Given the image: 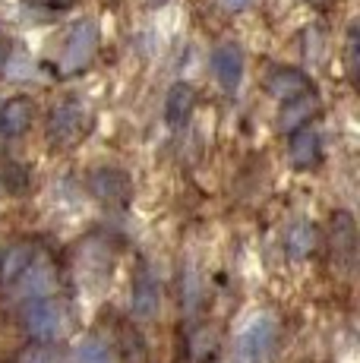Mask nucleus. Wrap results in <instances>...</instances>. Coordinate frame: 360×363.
Listing matches in <instances>:
<instances>
[{"mask_svg":"<svg viewBox=\"0 0 360 363\" xmlns=\"http://www.w3.org/2000/svg\"><path fill=\"white\" fill-rule=\"evenodd\" d=\"M99 54V23L89 16L76 19L67 32V41H64V51H60V76H79L86 73L89 64L95 60Z\"/></svg>","mask_w":360,"mask_h":363,"instance_id":"1","label":"nucleus"},{"mask_svg":"<svg viewBox=\"0 0 360 363\" xmlns=\"http://www.w3.org/2000/svg\"><path fill=\"white\" fill-rule=\"evenodd\" d=\"M279 345V323L269 313H259L240 329L234 341V360L237 363H269Z\"/></svg>","mask_w":360,"mask_h":363,"instance_id":"2","label":"nucleus"},{"mask_svg":"<svg viewBox=\"0 0 360 363\" xmlns=\"http://www.w3.org/2000/svg\"><path fill=\"white\" fill-rule=\"evenodd\" d=\"M86 130H89V111H86V104L76 99L54 104L45 123V136L51 149H73L86 136Z\"/></svg>","mask_w":360,"mask_h":363,"instance_id":"3","label":"nucleus"},{"mask_svg":"<svg viewBox=\"0 0 360 363\" xmlns=\"http://www.w3.org/2000/svg\"><path fill=\"white\" fill-rule=\"evenodd\" d=\"M19 323H23V332L29 335L32 341H38V345H51V341H57L60 335H64V329H67L64 303L54 300V297L29 300V303L23 306Z\"/></svg>","mask_w":360,"mask_h":363,"instance_id":"4","label":"nucleus"},{"mask_svg":"<svg viewBox=\"0 0 360 363\" xmlns=\"http://www.w3.org/2000/svg\"><path fill=\"white\" fill-rule=\"evenodd\" d=\"M158 310H162V284L152 275L149 265H140L133 275V284H130V313L142 323H149V319L158 316Z\"/></svg>","mask_w":360,"mask_h":363,"instance_id":"5","label":"nucleus"},{"mask_svg":"<svg viewBox=\"0 0 360 363\" xmlns=\"http://www.w3.org/2000/svg\"><path fill=\"white\" fill-rule=\"evenodd\" d=\"M212 73H215L218 86L225 95H237L240 82H244V51L234 41H221L212 51Z\"/></svg>","mask_w":360,"mask_h":363,"instance_id":"6","label":"nucleus"},{"mask_svg":"<svg viewBox=\"0 0 360 363\" xmlns=\"http://www.w3.org/2000/svg\"><path fill=\"white\" fill-rule=\"evenodd\" d=\"M38 247L32 240H16L10 243V247L4 250V256H0V291H10L19 284V278L26 275V272L35 265L38 259Z\"/></svg>","mask_w":360,"mask_h":363,"instance_id":"7","label":"nucleus"},{"mask_svg":"<svg viewBox=\"0 0 360 363\" xmlns=\"http://www.w3.org/2000/svg\"><path fill=\"white\" fill-rule=\"evenodd\" d=\"M89 190L99 202H108V206H123L133 196V184L130 177L120 171V167H99L89 177Z\"/></svg>","mask_w":360,"mask_h":363,"instance_id":"8","label":"nucleus"},{"mask_svg":"<svg viewBox=\"0 0 360 363\" xmlns=\"http://www.w3.org/2000/svg\"><path fill=\"white\" fill-rule=\"evenodd\" d=\"M266 92L275 101L285 104V101L303 99V95H313V79L297 67H275L266 79Z\"/></svg>","mask_w":360,"mask_h":363,"instance_id":"9","label":"nucleus"},{"mask_svg":"<svg viewBox=\"0 0 360 363\" xmlns=\"http://www.w3.org/2000/svg\"><path fill=\"white\" fill-rule=\"evenodd\" d=\"M329 240H332V259L344 269L354 265L357 256V228H354V215L338 208L332 215V228H329Z\"/></svg>","mask_w":360,"mask_h":363,"instance_id":"10","label":"nucleus"},{"mask_svg":"<svg viewBox=\"0 0 360 363\" xmlns=\"http://www.w3.org/2000/svg\"><path fill=\"white\" fill-rule=\"evenodd\" d=\"M288 158L297 171H313L322 162V139L313 127H303L297 133H291L288 139Z\"/></svg>","mask_w":360,"mask_h":363,"instance_id":"11","label":"nucleus"},{"mask_svg":"<svg viewBox=\"0 0 360 363\" xmlns=\"http://www.w3.org/2000/svg\"><path fill=\"white\" fill-rule=\"evenodd\" d=\"M193 108H196V89L190 82H174L164 95V123L171 130L186 127V121L193 117Z\"/></svg>","mask_w":360,"mask_h":363,"instance_id":"12","label":"nucleus"},{"mask_svg":"<svg viewBox=\"0 0 360 363\" xmlns=\"http://www.w3.org/2000/svg\"><path fill=\"white\" fill-rule=\"evenodd\" d=\"M35 121V104L29 99H10L0 104V136L16 139Z\"/></svg>","mask_w":360,"mask_h":363,"instance_id":"13","label":"nucleus"},{"mask_svg":"<svg viewBox=\"0 0 360 363\" xmlns=\"http://www.w3.org/2000/svg\"><path fill=\"white\" fill-rule=\"evenodd\" d=\"M316 111H320V101H316V95H303V99L285 101V104H281V111H279V130L291 136V133L310 127V121L316 117Z\"/></svg>","mask_w":360,"mask_h":363,"instance_id":"14","label":"nucleus"},{"mask_svg":"<svg viewBox=\"0 0 360 363\" xmlns=\"http://www.w3.org/2000/svg\"><path fill=\"white\" fill-rule=\"evenodd\" d=\"M320 247V231H316L313 221H297L291 225V231L285 237V250L291 259H310Z\"/></svg>","mask_w":360,"mask_h":363,"instance_id":"15","label":"nucleus"},{"mask_svg":"<svg viewBox=\"0 0 360 363\" xmlns=\"http://www.w3.org/2000/svg\"><path fill=\"white\" fill-rule=\"evenodd\" d=\"M117 351L123 363H149V345H145L142 332L130 323H117Z\"/></svg>","mask_w":360,"mask_h":363,"instance_id":"16","label":"nucleus"},{"mask_svg":"<svg viewBox=\"0 0 360 363\" xmlns=\"http://www.w3.org/2000/svg\"><path fill=\"white\" fill-rule=\"evenodd\" d=\"M51 265H45L41 262V256L35 259V265H32L29 272H26L23 278H19V284H16V291H19V297L29 303V300H38V297H47V291H51Z\"/></svg>","mask_w":360,"mask_h":363,"instance_id":"17","label":"nucleus"},{"mask_svg":"<svg viewBox=\"0 0 360 363\" xmlns=\"http://www.w3.org/2000/svg\"><path fill=\"white\" fill-rule=\"evenodd\" d=\"M73 360L76 363H114V351H111V345L105 338H99V335H86V338L76 345Z\"/></svg>","mask_w":360,"mask_h":363,"instance_id":"18","label":"nucleus"},{"mask_svg":"<svg viewBox=\"0 0 360 363\" xmlns=\"http://www.w3.org/2000/svg\"><path fill=\"white\" fill-rule=\"evenodd\" d=\"M57 351H54L51 345H38V341H32V345H26L23 351L13 357V363H57Z\"/></svg>","mask_w":360,"mask_h":363,"instance_id":"19","label":"nucleus"},{"mask_svg":"<svg viewBox=\"0 0 360 363\" xmlns=\"http://www.w3.org/2000/svg\"><path fill=\"white\" fill-rule=\"evenodd\" d=\"M357 48H360V41H357V26H351L348 29V38H344V69H348V79L351 82H357Z\"/></svg>","mask_w":360,"mask_h":363,"instance_id":"20","label":"nucleus"},{"mask_svg":"<svg viewBox=\"0 0 360 363\" xmlns=\"http://www.w3.org/2000/svg\"><path fill=\"white\" fill-rule=\"evenodd\" d=\"M10 51H13V45L0 35V73H6V67H10Z\"/></svg>","mask_w":360,"mask_h":363,"instance_id":"21","label":"nucleus"},{"mask_svg":"<svg viewBox=\"0 0 360 363\" xmlns=\"http://www.w3.org/2000/svg\"><path fill=\"white\" fill-rule=\"evenodd\" d=\"M253 0H221V6H225V10H231V13H240V10H247V6H250Z\"/></svg>","mask_w":360,"mask_h":363,"instance_id":"22","label":"nucleus"},{"mask_svg":"<svg viewBox=\"0 0 360 363\" xmlns=\"http://www.w3.org/2000/svg\"><path fill=\"white\" fill-rule=\"evenodd\" d=\"M310 4H325V0H310Z\"/></svg>","mask_w":360,"mask_h":363,"instance_id":"23","label":"nucleus"},{"mask_svg":"<svg viewBox=\"0 0 360 363\" xmlns=\"http://www.w3.org/2000/svg\"><path fill=\"white\" fill-rule=\"evenodd\" d=\"M60 4H70V0H60Z\"/></svg>","mask_w":360,"mask_h":363,"instance_id":"24","label":"nucleus"}]
</instances>
